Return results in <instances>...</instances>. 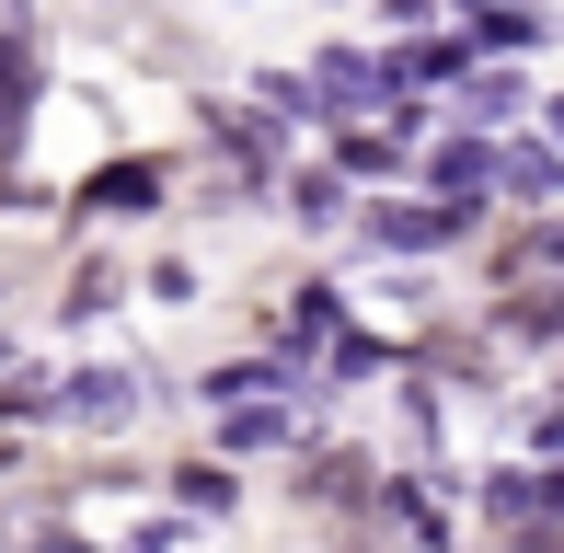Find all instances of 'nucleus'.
Instances as JSON below:
<instances>
[{
  "label": "nucleus",
  "instance_id": "obj_1",
  "mask_svg": "<svg viewBox=\"0 0 564 553\" xmlns=\"http://www.w3.org/2000/svg\"><path fill=\"white\" fill-rule=\"evenodd\" d=\"M426 185H438V208L473 219L484 185H496V139H438V150H426Z\"/></svg>",
  "mask_w": 564,
  "mask_h": 553
},
{
  "label": "nucleus",
  "instance_id": "obj_2",
  "mask_svg": "<svg viewBox=\"0 0 564 553\" xmlns=\"http://www.w3.org/2000/svg\"><path fill=\"white\" fill-rule=\"evenodd\" d=\"M460 231V208H415V196H369V242H392V254H438Z\"/></svg>",
  "mask_w": 564,
  "mask_h": 553
},
{
  "label": "nucleus",
  "instance_id": "obj_3",
  "mask_svg": "<svg viewBox=\"0 0 564 553\" xmlns=\"http://www.w3.org/2000/svg\"><path fill=\"white\" fill-rule=\"evenodd\" d=\"M496 289H507V300H542V289H564V231H553V219H542V231H519V242L496 254Z\"/></svg>",
  "mask_w": 564,
  "mask_h": 553
},
{
  "label": "nucleus",
  "instance_id": "obj_4",
  "mask_svg": "<svg viewBox=\"0 0 564 553\" xmlns=\"http://www.w3.org/2000/svg\"><path fill=\"white\" fill-rule=\"evenodd\" d=\"M449 12H460V35H473V46H507V58L542 46V0H449Z\"/></svg>",
  "mask_w": 564,
  "mask_h": 553
},
{
  "label": "nucleus",
  "instance_id": "obj_5",
  "mask_svg": "<svg viewBox=\"0 0 564 553\" xmlns=\"http://www.w3.org/2000/svg\"><path fill=\"white\" fill-rule=\"evenodd\" d=\"M496 185L530 196V208H553V196H564V150H553V139H507V150H496Z\"/></svg>",
  "mask_w": 564,
  "mask_h": 553
},
{
  "label": "nucleus",
  "instance_id": "obj_6",
  "mask_svg": "<svg viewBox=\"0 0 564 553\" xmlns=\"http://www.w3.org/2000/svg\"><path fill=\"white\" fill-rule=\"evenodd\" d=\"M69 415L82 426H127L139 415V381H127V369H82V381H69Z\"/></svg>",
  "mask_w": 564,
  "mask_h": 553
},
{
  "label": "nucleus",
  "instance_id": "obj_7",
  "mask_svg": "<svg viewBox=\"0 0 564 553\" xmlns=\"http://www.w3.org/2000/svg\"><path fill=\"white\" fill-rule=\"evenodd\" d=\"M519 93H530V82H519L507 58H496V69H460V116H473V128H507V116H519Z\"/></svg>",
  "mask_w": 564,
  "mask_h": 553
},
{
  "label": "nucleus",
  "instance_id": "obj_8",
  "mask_svg": "<svg viewBox=\"0 0 564 553\" xmlns=\"http://www.w3.org/2000/svg\"><path fill=\"white\" fill-rule=\"evenodd\" d=\"M23 116H35V58L23 35H0V139H23Z\"/></svg>",
  "mask_w": 564,
  "mask_h": 553
},
{
  "label": "nucleus",
  "instance_id": "obj_9",
  "mask_svg": "<svg viewBox=\"0 0 564 553\" xmlns=\"http://www.w3.org/2000/svg\"><path fill=\"white\" fill-rule=\"evenodd\" d=\"M93 208H162V162H116V173H93Z\"/></svg>",
  "mask_w": 564,
  "mask_h": 553
},
{
  "label": "nucleus",
  "instance_id": "obj_10",
  "mask_svg": "<svg viewBox=\"0 0 564 553\" xmlns=\"http://www.w3.org/2000/svg\"><path fill=\"white\" fill-rule=\"evenodd\" d=\"M196 392H208V404H242V392H289V369H276V358H230V369H208Z\"/></svg>",
  "mask_w": 564,
  "mask_h": 553
},
{
  "label": "nucleus",
  "instance_id": "obj_11",
  "mask_svg": "<svg viewBox=\"0 0 564 553\" xmlns=\"http://www.w3.org/2000/svg\"><path fill=\"white\" fill-rule=\"evenodd\" d=\"M116 289H127V276H116V265H105V254H93V265H82V276H69V312H116Z\"/></svg>",
  "mask_w": 564,
  "mask_h": 553
},
{
  "label": "nucleus",
  "instance_id": "obj_12",
  "mask_svg": "<svg viewBox=\"0 0 564 553\" xmlns=\"http://www.w3.org/2000/svg\"><path fill=\"white\" fill-rule=\"evenodd\" d=\"M173 508H208L219 519L230 508V473H173Z\"/></svg>",
  "mask_w": 564,
  "mask_h": 553
},
{
  "label": "nucleus",
  "instance_id": "obj_13",
  "mask_svg": "<svg viewBox=\"0 0 564 553\" xmlns=\"http://www.w3.org/2000/svg\"><path fill=\"white\" fill-rule=\"evenodd\" d=\"M507 553H564V508H542V519H519V531H507Z\"/></svg>",
  "mask_w": 564,
  "mask_h": 553
},
{
  "label": "nucleus",
  "instance_id": "obj_14",
  "mask_svg": "<svg viewBox=\"0 0 564 553\" xmlns=\"http://www.w3.org/2000/svg\"><path fill=\"white\" fill-rule=\"evenodd\" d=\"M346 208V173H300V219H335Z\"/></svg>",
  "mask_w": 564,
  "mask_h": 553
},
{
  "label": "nucleus",
  "instance_id": "obj_15",
  "mask_svg": "<svg viewBox=\"0 0 564 553\" xmlns=\"http://www.w3.org/2000/svg\"><path fill=\"white\" fill-rule=\"evenodd\" d=\"M219 438H230V449H276V438H289V415H230Z\"/></svg>",
  "mask_w": 564,
  "mask_h": 553
},
{
  "label": "nucleus",
  "instance_id": "obj_16",
  "mask_svg": "<svg viewBox=\"0 0 564 553\" xmlns=\"http://www.w3.org/2000/svg\"><path fill=\"white\" fill-rule=\"evenodd\" d=\"M542 139H553V150H564V105H542Z\"/></svg>",
  "mask_w": 564,
  "mask_h": 553
}]
</instances>
